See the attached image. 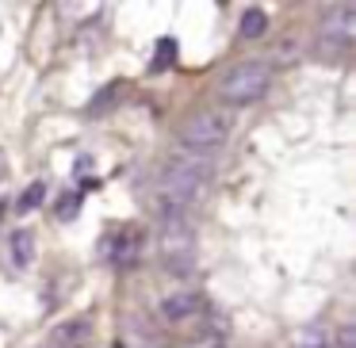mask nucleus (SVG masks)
<instances>
[{
  "label": "nucleus",
  "mask_w": 356,
  "mask_h": 348,
  "mask_svg": "<svg viewBox=\"0 0 356 348\" xmlns=\"http://www.w3.org/2000/svg\"><path fill=\"white\" fill-rule=\"evenodd\" d=\"M88 333H92V322H85V317H77V322H62L50 329L47 345L42 348H81L88 340Z\"/></svg>",
  "instance_id": "nucleus-8"
},
{
  "label": "nucleus",
  "mask_w": 356,
  "mask_h": 348,
  "mask_svg": "<svg viewBox=\"0 0 356 348\" xmlns=\"http://www.w3.org/2000/svg\"><path fill=\"white\" fill-rule=\"evenodd\" d=\"M172 62H177V39H161L154 50V62H149V73H165Z\"/></svg>",
  "instance_id": "nucleus-11"
},
{
  "label": "nucleus",
  "mask_w": 356,
  "mask_h": 348,
  "mask_svg": "<svg viewBox=\"0 0 356 348\" xmlns=\"http://www.w3.org/2000/svg\"><path fill=\"white\" fill-rule=\"evenodd\" d=\"M142 253V230H134V226H123V230H111L108 238L100 241V256L108 264H119V268H127V264H134Z\"/></svg>",
  "instance_id": "nucleus-6"
},
{
  "label": "nucleus",
  "mask_w": 356,
  "mask_h": 348,
  "mask_svg": "<svg viewBox=\"0 0 356 348\" xmlns=\"http://www.w3.org/2000/svg\"><path fill=\"white\" fill-rule=\"evenodd\" d=\"M318 35H322L325 47L348 50L356 39V8L353 4H333V8H325L322 24H318Z\"/></svg>",
  "instance_id": "nucleus-5"
},
{
  "label": "nucleus",
  "mask_w": 356,
  "mask_h": 348,
  "mask_svg": "<svg viewBox=\"0 0 356 348\" xmlns=\"http://www.w3.org/2000/svg\"><path fill=\"white\" fill-rule=\"evenodd\" d=\"M207 180H211L207 157H172L157 176V199L172 210H188L192 203L203 199Z\"/></svg>",
  "instance_id": "nucleus-1"
},
{
  "label": "nucleus",
  "mask_w": 356,
  "mask_h": 348,
  "mask_svg": "<svg viewBox=\"0 0 356 348\" xmlns=\"http://www.w3.org/2000/svg\"><path fill=\"white\" fill-rule=\"evenodd\" d=\"M157 249L161 260L177 272H192L195 260V222L188 218V210H172L161 207L157 215Z\"/></svg>",
  "instance_id": "nucleus-3"
},
{
  "label": "nucleus",
  "mask_w": 356,
  "mask_h": 348,
  "mask_svg": "<svg viewBox=\"0 0 356 348\" xmlns=\"http://www.w3.org/2000/svg\"><path fill=\"white\" fill-rule=\"evenodd\" d=\"M268 81H272V69L264 62H238L222 73L218 96H222L226 103H234V108H241V103L261 100V96L268 92Z\"/></svg>",
  "instance_id": "nucleus-4"
},
{
  "label": "nucleus",
  "mask_w": 356,
  "mask_h": 348,
  "mask_svg": "<svg viewBox=\"0 0 356 348\" xmlns=\"http://www.w3.org/2000/svg\"><path fill=\"white\" fill-rule=\"evenodd\" d=\"M65 203H58V218H73L77 215V207H81V199L77 195H62Z\"/></svg>",
  "instance_id": "nucleus-14"
},
{
  "label": "nucleus",
  "mask_w": 356,
  "mask_h": 348,
  "mask_svg": "<svg viewBox=\"0 0 356 348\" xmlns=\"http://www.w3.org/2000/svg\"><path fill=\"white\" fill-rule=\"evenodd\" d=\"M333 348H356V325L353 322H345L337 329V345H333Z\"/></svg>",
  "instance_id": "nucleus-13"
},
{
  "label": "nucleus",
  "mask_w": 356,
  "mask_h": 348,
  "mask_svg": "<svg viewBox=\"0 0 356 348\" xmlns=\"http://www.w3.org/2000/svg\"><path fill=\"white\" fill-rule=\"evenodd\" d=\"M264 27H268V16H264L261 8H249L245 16H241V35H245V39H261Z\"/></svg>",
  "instance_id": "nucleus-12"
},
{
  "label": "nucleus",
  "mask_w": 356,
  "mask_h": 348,
  "mask_svg": "<svg viewBox=\"0 0 356 348\" xmlns=\"http://www.w3.org/2000/svg\"><path fill=\"white\" fill-rule=\"evenodd\" d=\"M295 348H330V345H325V337H318L314 329H307V333L299 337V345H295Z\"/></svg>",
  "instance_id": "nucleus-15"
},
{
  "label": "nucleus",
  "mask_w": 356,
  "mask_h": 348,
  "mask_svg": "<svg viewBox=\"0 0 356 348\" xmlns=\"http://www.w3.org/2000/svg\"><path fill=\"white\" fill-rule=\"evenodd\" d=\"M200 310H203V295H195V291H172L169 299L161 302L165 322H188V317H195Z\"/></svg>",
  "instance_id": "nucleus-7"
},
{
  "label": "nucleus",
  "mask_w": 356,
  "mask_h": 348,
  "mask_svg": "<svg viewBox=\"0 0 356 348\" xmlns=\"http://www.w3.org/2000/svg\"><path fill=\"white\" fill-rule=\"evenodd\" d=\"M8 260L16 264L19 272L35 264V233H31V230H16V233L8 238Z\"/></svg>",
  "instance_id": "nucleus-9"
},
{
  "label": "nucleus",
  "mask_w": 356,
  "mask_h": 348,
  "mask_svg": "<svg viewBox=\"0 0 356 348\" xmlns=\"http://www.w3.org/2000/svg\"><path fill=\"white\" fill-rule=\"evenodd\" d=\"M42 199H47V184H42V180H35V184L16 199V215H31V210H39Z\"/></svg>",
  "instance_id": "nucleus-10"
},
{
  "label": "nucleus",
  "mask_w": 356,
  "mask_h": 348,
  "mask_svg": "<svg viewBox=\"0 0 356 348\" xmlns=\"http://www.w3.org/2000/svg\"><path fill=\"white\" fill-rule=\"evenodd\" d=\"M234 134V111L226 108H203L195 115H188L177 131V142L184 154L192 157H207L215 149H222Z\"/></svg>",
  "instance_id": "nucleus-2"
}]
</instances>
